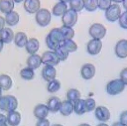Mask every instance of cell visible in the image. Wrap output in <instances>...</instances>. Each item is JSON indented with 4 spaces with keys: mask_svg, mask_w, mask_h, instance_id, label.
I'll return each instance as SVG.
<instances>
[{
    "mask_svg": "<svg viewBox=\"0 0 127 126\" xmlns=\"http://www.w3.org/2000/svg\"><path fill=\"white\" fill-rule=\"evenodd\" d=\"M13 81L8 74H0V88L2 90H9L12 87Z\"/></svg>",
    "mask_w": 127,
    "mask_h": 126,
    "instance_id": "25",
    "label": "cell"
},
{
    "mask_svg": "<svg viewBox=\"0 0 127 126\" xmlns=\"http://www.w3.org/2000/svg\"><path fill=\"white\" fill-rule=\"evenodd\" d=\"M51 126H64V125L59 124V123H56V124H53V125H51Z\"/></svg>",
    "mask_w": 127,
    "mask_h": 126,
    "instance_id": "53",
    "label": "cell"
},
{
    "mask_svg": "<svg viewBox=\"0 0 127 126\" xmlns=\"http://www.w3.org/2000/svg\"><path fill=\"white\" fill-rule=\"evenodd\" d=\"M69 9L79 12L84 8V0H69Z\"/></svg>",
    "mask_w": 127,
    "mask_h": 126,
    "instance_id": "32",
    "label": "cell"
},
{
    "mask_svg": "<svg viewBox=\"0 0 127 126\" xmlns=\"http://www.w3.org/2000/svg\"><path fill=\"white\" fill-rule=\"evenodd\" d=\"M111 126H124V125H123L122 123H120V122L118 121V122H114V123H113V124H112Z\"/></svg>",
    "mask_w": 127,
    "mask_h": 126,
    "instance_id": "45",
    "label": "cell"
},
{
    "mask_svg": "<svg viewBox=\"0 0 127 126\" xmlns=\"http://www.w3.org/2000/svg\"><path fill=\"white\" fill-rule=\"evenodd\" d=\"M5 18L4 17H2V16H0V32H1V30L3 29V28H5Z\"/></svg>",
    "mask_w": 127,
    "mask_h": 126,
    "instance_id": "43",
    "label": "cell"
},
{
    "mask_svg": "<svg viewBox=\"0 0 127 126\" xmlns=\"http://www.w3.org/2000/svg\"><path fill=\"white\" fill-rule=\"evenodd\" d=\"M67 5L66 3L64 2H58L57 4H55V6L53 7V10H52V13L53 15L55 16H63L66 11H67Z\"/></svg>",
    "mask_w": 127,
    "mask_h": 126,
    "instance_id": "22",
    "label": "cell"
},
{
    "mask_svg": "<svg viewBox=\"0 0 127 126\" xmlns=\"http://www.w3.org/2000/svg\"><path fill=\"white\" fill-rule=\"evenodd\" d=\"M46 45H47V47L50 49V51H56V50L60 47V44L57 43V42H55L54 40H52L48 35H47V37H46Z\"/></svg>",
    "mask_w": 127,
    "mask_h": 126,
    "instance_id": "37",
    "label": "cell"
},
{
    "mask_svg": "<svg viewBox=\"0 0 127 126\" xmlns=\"http://www.w3.org/2000/svg\"><path fill=\"white\" fill-rule=\"evenodd\" d=\"M56 75H57V70L55 68V66H51V65H45L42 69V77L46 80V81H51L56 79Z\"/></svg>",
    "mask_w": 127,
    "mask_h": 126,
    "instance_id": "13",
    "label": "cell"
},
{
    "mask_svg": "<svg viewBox=\"0 0 127 126\" xmlns=\"http://www.w3.org/2000/svg\"><path fill=\"white\" fill-rule=\"evenodd\" d=\"M20 76L25 80H32L35 77V71H34V69L27 66V67H24L21 69Z\"/></svg>",
    "mask_w": 127,
    "mask_h": 126,
    "instance_id": "30",
    "label": "cell"
},
{
    "mask_svg": "<svg viewBox=\"0 0 127 126\" xmlns=\"http://www.w3.org/2000/svg\"><path fill=\"white\" fill-rule=\"evenodd\" d=\"M113 2H115L116 4H118V3H121V2H123V0H112Z\"/></svg>",
    "mask_w": 127,
    "mask_h": 126,
    "instance_id": "49",
    "label": "cell"
},
{
    "mask_svg": "<svg viewBox=\"0 0 127 126\" xmlns=\"http://www.w3.org/2000/svg\"><path fill=\"white\" fill-rule=\"evenodd\" d=\"M73 112L77 115H82L86 112L85 109V104H84V99H78L73 103Z\"/></svg>",
    "mask_w": 127,
    "mask_h": 126,
    "instance_id": "28",
    "label": "cell"
},
{
    "mask_svg": "<svg viewBox=\"0 0 127 126\" xmlns=\"http://www.w3.org/2000/svg\"><path fill=\"white\" fill-rule=\"evenodd\" d=\"M125 88V84L120 78L112 79L106 84V91L110 95H117L121 93Z\"/></svg>",
    "mask_w": 127,
    "mask_h": 126,
    "instance_id": "2",
    "label": "cell"
},
{
    "mask_svg": "<svg viewBox=\"0 0 127 126\" xmlns=\"http://www.w3.org/2000/svg\"><path fill=\"white\" fill-rule=\"evenodd\" d=\"M28 37L27 35L24 33V32H18L17 34H15V37H14V43L17 47L19 48H23L26 46L27 42H28Z\"/></svg>",
    "mask_w": 127,
    "mask_h": 126,
    "instance_id": "23",
    "label": "cell"
},
{
    "mask_svg": "<svg viewBox=\"0 0 127 126\" xmlns=\"http://www.w3.org/2000/svg\"><path fill=\"white\" fill-rule=\"evenodd\" d=\"M88 34L92 39L101 40L106 35V28L100 23H93L88 29Z\"/></svg>",
    "mask_w": 127,
    "mask_h": 126,
    "instance_id": "4",
    "label": "cell"
},
{
    "mask_svg": "<svg viewBox=\"0 0 127 126\" xmlns=\"http://www.w3.org/2000/svg\"><path fill=\"white\" fill-rule=\"evenodd\" d=\"M52 13L45 8H41L35 15V20L37 24L41 27H46L51 23Z\"/></svg>",
    "mask_w": 127,
    "mask_h": 126,
    "instance_id": "3",
    "label": "cell"
},
{
    "mask_svg": "<svg viewBox=\"0 0 127 126\" xmlns=\"http://www.w3.org/2000/svg\"><path fill=\"white\" fill-rule=\"evenodd\" d=\"M118 21H119V25H120L121 28L127 29V11L121 13Z\"/></svg>",
    "mask_w": 127,
    "mask_h": 126,
    "instance_id": "38",
    "label": "cell"
},
{
    "mask_svg": "<svg viewBox=\"0 0 127 126\" xmlns=\"http://www.w3.org/2000/svg\"><path fill=\"white\" fill-rule=\"evenodd\" d=\"M60 46L64 47L68 53H73L77 50V45L73 40H63Z\"/></svg>",
    "mask_w": 127,
    "mask_h": 126,
    "instance_id": "27",
    "label": "cell"
},
{
    "mask_svg": "<svg viewBox=\"0 0 127 126\" xmlns=\"http://www.w3.org/2000/svg\"><path fill=\"white\" fill-rule=\"evenodd\" d=\"M122 4H123V7H124V8L126 9V11H127V0H123Z\"/></svg>",
    "mask_w": 127,
    "mask_h": 126,
    "instance_id": "46",
    "label": "cell"
},
{
    "mask_svg": "<svg viewBox=\"0 0 127 126\" xmlns=\"http://www.w3.org/2000/svg\"><path fill=\"white\" fill-rule=\"evenodd\" d=\"M14 37H15V34L11 28L5 27L0 32V40L4 44H10L14 40Z\"/></svg>",
    "mask_w": 127,
    "mask_h": 126,
    "instance_id": "15",
    "label": "cell"
},
{
    "mask_svg": "<svg viewBox=\"0 0 127 126\" xmlns=\"http://www.w3.org/2000/svg\"><path fill=\"white\" fill-rule=\"evenodd\" d=\"M73 112V103H71L68 100L62 101L61 107H60V113L63 116H69Z\"/></svg>",
    "mask_w": 127,
    "mask_h": 126,
    "instance_id": "20",
    "label": "cell"
},
{
    "mask_svg": "<svg viewBox=\"0 0 127 126\" xmlns=\"http://www.w3.org/2000/svg\"><path fill=\"white\" fill-rule=\"evenodd\" d=\"M97 4L99 9L105 11L112 4V0H97Z\"/></svg>",
    "mask_w": 127,
    "mask_h": 126,
    "instance_id": "39",
    "label": "cell"
},
{
    "mask_svg": "<svg viewBox=\"0 0 127 126\" xmlns=\"http://www.w3.org/2000/svg\"><path fill=\"white\" fill-rule=\"evenodd\" d=\"M24 9L29 14H36L41 9V2L40 0H25Z\"/></svg>",
    "mask_w": 127,
    "mask_h": 126,
    "instance_id": "12",
    "label": "cell"
},
{
    "mask_svg": "<svg viewBox=\"0 0 127 126\" xmlns=\"http://www.w3.org/2000/svg\"><path fill=\"white\" fill-rule=\"evenodd\" d=\"M3 47H4V43L0 40V52H2V50H3Z\"/></svg>",
    "mask_w": 127,
    "mask_h": 126,
    "instance_id": "47",
    "label": "cell"
},
{
    "mask_svg": "<svg viewBox=\"0 0 127 126\" xmlns=\"http://www.w3.org/2000/svg\"><path fill=\"white\" fill-rule=\"evenodd\" d=\"M42 57V63H44L45 65H51V66H56L57 64H59V63L61 62L58 58V56L56 55V53L54 51H47L44 52Z\"/></svg>",
    "mask_w": 127,
    "mask_h": 126,
    "instance_id": "7",
    "label": "cell"
},
{
    "mask_svg": "<svg viewBox=\"0 0 127 126\" xmlns=\"http://www.w3.org/2000/svg\"><path fill=\"white\" fill-rule=\"evenodd\" d=\"M114 52L115 55L120 59L127 58V40H119L115 45Z\"/></svg>",
    "mask_w": 127,
    "mask_h": 126,
    "instance_id": "10",
    "label": "cell"
},
{
    "mask_svg": "<svg viewBox=\"0 0 127 126\" xmlns=\"http://www.w3.org/2000/svg\"><path fill=\"white\" fill-rule=\"evenodd\" d=\"M36 126H51V124L47 118H44V119H38Z\"/></svg>",
    "mask_w": 127,
    "mask_h": 126,
    "instance_id": "42",
    "label": "cell"
},
{
    "mask_svg": "<svg viewBox=\"0 0 127 126\" xmlns=\"http://www.w3.org/2000/svg\"><path fill=\"white\" fill-rule=\"evenodd\" d=\"M1 96H2V89L0 88V97H1Z\"/></svg>",
    "mask_w": 127,
    "mask_h": 126,
    "instance_id": "55",
    "label": "cell"
},
{
    "mask_svg": "<svg viewBox=\"0 0 127 126\" xmlns=\"http://www.w3.org/2000/svg\"><path fill=\"white\" fill-rule=\"evenodd\" d=\"M60 31L64 40H72V38L74 37V30L71 27H66L63 25L60 28Z\"/></svg>",
    "mask_w": 127,
    "mask_h": 126,
    "instance_id": "26",
    "label": "cell"
},
{
    "mask_svg": "<svg viewBox=\"0 0 127 126\" xmlns=\"http://www.w3.org/2000/svg\"><path fill=\"white\" fill-rule=\"evenodd\" d=\"M66 100L70 101L71 103H74L78 99H80V92L76 88H70L66 92Z\"/></svg>",
    "mask_w": 127,
    "mask_h": 126,
    "instance_id": "29",
    "label": "cell"
},
{
    "mask_svg": "<svg viewBox=\"0 0 127 126\" xmlns=\"http://www.w3.org/2000/svg\"><path fill=\"white\" fill-rule=\"evenodd\" d=\"M39 48H40V42L36 38L29 39L28 42H27V44H26V46H25L26 52L28 54H30V55L37 54V52L39 51Z\"/></svg>",
    "mask_w": 127,
    "mask_h": 126,
    "instance_id": "16",
    "label": "cell"
},
{
    "mask_svg": "<svg viewBox=\"0 0 127 126\" xmlns=\"http://www.w3.org/2000/svg\"><path fill=\"white\" fill-rule=\"evenodd\" d=\"M61 2H64V3H67V2H69V0H60Z\"/></svg>",
    "mask_w": 127,
    "mask_h": 126,
    "instance_id": "54",
    "label": "cell"
},
{
    "mask_svg": "<svg viewBox=\"0 0 127 126\" xmlns=\"http://www.w3.org/2000/svg\"><path fill=\"white\" fill-rule=\"evenodd\" d=\"M5 122H7V116L0 113V123H5Z\"/></svg>",
    "mask_w": 127,
    "mask_h": 126,
    "instance_id": "44",
    "label": "cell"
},
{
    "mask_svg": "<svg viewBox=\"0 0 127 126\" xmlns=\"http://www.w3.org/2000/svg\"><path fill=\"white\" fill-rule=\"evenodd\" d=\"M84 104H85V109L86 112H91L96 108V102L93 98H86L84 99Z\"/></svg>",
    "mask_w": 127,
    "mask_h": 126,
    "instance_id": "36",
    "label": "cell"
},
{
    "mask_svg": "<svg viewBox=\"0 0 127 126\" xmlns=\"http://www.w3.org/2000/svg\"><path fill=\"white\" fill-rule=\"evenodd\" d=\"M34 116L38 119H44L47 118V116L49 115V108L47 106V104H37L34 108Z\"/></svg>",
    "mask_w": 127,
    "mask_h": 126,
    "instance_id": "14",
    "label": "cell"
},
{
    "mask_svg": "<svg viewBox=\"0 0 127 126\" xmlns=\"http://www.w3.org/2000/svg\"><path fill=\"white\" fill-rule=\"evenodd\" d=\"M94 115L96 117L97 120H99L102 123L107 122L110 119V111L107 107L105 106H96V108L94 109Z\"/></svg>",
    "mask_w": 127,
    "mask_h": 126,
    "instance_id": "9",
    "label": "cell"
},
{
    "mask_svg": "<svg viewBox=\"0 0 127 126\" xmlns=\"http://www.w3.org/2000/svg\"><path fill=\"white\" fill-rule=\"evenodd\" d=\"M60 88H61V82H60V80L54 79V80H51V81L48 82L47 90H48L49 92H51V93L57 92Z\"/></svg>",
    "mask_w": 127,
    "mask_h": 126,
    "instance_id": "33",
    "label": "cell"
},
{
    "mask_svg": "<svg viewBox=\"0 0 127 126\" xmlns=\"http://www.w3.org/2000/svg\"><path fill=\"white\" fill-rule=\"evenodd\" d=\"M18 107V100L13 95H2L0 97V110L11 112L15 111Z\"/></svg>",
    "mask_w": 127,
    "mask_h": 126,
    "instance_id": "1",
    "label": "cell"
},
{
    "mask_svg": "<svg viewBox=\"0 0 127 126\" xmlns=\"http://www.w3.org/2000/svg\"><path fill=\"white\" fill-rule=\"evenodd\" d=\"M98 8L97 0H84V9L88 12H93Z\"/></svg>",
    "mask_w": 127,
    "mask_h": 126,
    "instance_id": "35",
    "label": "cell"
},
{
    "mask_svg": "<svg viewBox=\"0 0 127 126\" xmlns=\"http://www.w3.org/2000/svg\"><path fill=\"white\" fill-rule=\"evenodd\" d=\"M42 64V57L35 54V55H30L27 59V66L32 68V69H37L40 67Z\"/></svg>",
    "mask_w": 127,
    "mask_h": 126,
    "instance_id": "17",
    "label": "cell"
},
{
    "mask_svg": "<svg viewBox=\"0 0 127 126\" xmlns=\"http://www.w3.org/2000/svg\"><path fill=\"white\" fill-rule=\"evenodd\" d=\"M96 126H109V125L106 124V123H99V124H97Z\"/></svg>",
    "mask_w": 127,
    "mask_h": 126,
    "instance_id": "48",
    "label": "cell"
},
{
    "mask_svg": "<svg viewBox=\"0 0 127 126\" xmlns=\"http://www.w3.org/2000/svg\"><path fill=\"white\" fill-rule=\"evenodd\" d=\"M15 2L13 0H0V11L4 14L14 11Z\"/></svg>",
    "mask_w": 127,
    "mask_h": 126,
    "instance_id": "24",
    "label": "cell"
},
{
    "mask_svg": "<svg viewBox=\"0 0 127 126\" xmlns=\"http://www.w3.org/2000/svg\"><path fill=\"white\" fill-rule=\"evenodd\" d=\"M77 19H78L77 12H75L71 9H67V11L62 16V22H63L64 26L71 27V28L76 24Z\"/></svg>",
    "mask_w": 127,
    "mask_h": 126,
    "instance_id": "6",
    "label": "cell"
},
{
    "mask_svg": "<svg viewBox=\"0 0 127 126\" xmlns=\"http://www.w3.org/2000/svg\"><path fill=\"white\" fill-rule=\"evenodd\" d=\"M6 116H7V123L10 126H18L19 123L21 122V114L16 110L8 112Z\"/></svg>",
    "mask_w": 127,
    "mask_h": 126,
    "instance_id": "19",
    "label": "cell"
},
{
    "mask_svg": "<svg viewBox=\"0 0 127 126\" xmlns=\"http://www.w3.org/2000/svg\"><path fill=\"white\" fill-rule=\"evenodd\" d=\"M95 66L92 63H84L80 68V75L83 79H91L95 74Z\"/></svg>",
    "mask_w": 127,
    "mask_h": 126,
    "instance_id": "11",
    "label": "cell"
},
{
    "mask_svg": "<svg viewBox=\"0 0 127 126\" xmlns=\"http://www.w3.org/2000/svg\"><path fill=\"white\" fill-rule=\"evenodd\" d=\"M0 126H8V123L5 122V123H0Z\"/></svg>",
    "mask_w": 127,
    "mask_h": 126,
    "instance_id": "52",
    "label": "cell"
},
{
    "mask_svg": "<svg viewBox=\"0 0 127 126\" xmlns=\"http://www.w3.org/2000/svg\"><path fill=\"white\" fill-rule=\"evenodd\" d=\"M48 36H49L52 40H54L55 42H57V43H59V44H61V42L64 40V39H63V36H62V34H61V31H60V28H53V29L50 31V33L48 34Z\"/></svg>",
    "mask_w": 127,
    "mask_h": 126,
    "instance_id": "31",
    "label": "cell"
},
{
    "mask_svg": "<svg viewBox=\"0 0 127 126\" xmlns=\"http://www.w3.org/2000/svg\"><path fill=\"white\" fill-rule=\"evenodd\" d=\"M121 15V8L118 4H111L106 10H105V18L109 22H115L119 20V17Z\"/></svg>",
    "mask_w": 127,
    "mask_h": 126,
    "instance_id": "5",
    "label": "cell"
},
{
    "mask_svg": "<svg viewBox=\"0 0 127 126\" xmlns=\"http://www.w3.org/2000/svg\"><path fill=\"white\" fill-rule=\"evenodd\" d=\"M61 104H62V101L57 96L50 97L49 100H48V102H47V106L49 108V111L50 112H53V113H56V112L60 111Z\"/></svg>",
    "mask_w": 127,
    "mask_h": 126,
    "instance_id": "18",
    "label": "cell"
},
{
    "mask_svg": "<svg viewBox=\"0 0 127 126\" xmlns=\"http://www.w3.org/2000/svg\"><path fill=\"white\" fill-rule=\"evenodd\" d=\"M55 53H56V55L58 56V58H59V60L60 61H65L67 58H68V52L64 48V47H62V46H60L56 51H54Z\"/></svg>",
    "mask_w": 127,
    "mask_h": 126,
    "instance_id": "34",
    "label": "cell"
},
{
    "mask_svg": "<svg viewBox=\"0 0 127 126\" xmlns=\"http://www.w3.org/2000/svg\"><path fill=\"white\" fill-rule=\"evenodd\" d=\"M19 20H20V16L16 11L9 12L5 15V23L8 26H16L19 23Z\"/></svg>",
    "mask_w": 127,
    "mask_h": 126,
    "instance_id": "21",
    "label": "cell"
},
{
    "mask_svg": "<svg viewBox=\"0 0 127 126\" xmlns=\"http://www.w3.org/2000/svg\"><path fill=\"white\" fill-rule=\"evenodd\" d=\"M78 126H90V125L87 124V123H81V124H79Z\"/></svg>",
    "mask_w": 127,
    "mask_h": 126,
    "instance_id": "51",
    "label": "cell"
},
{
    "mask_svg": "<svg viewBox=\"0 0 127 126\" xmlns=\"http://www.w3.org/2000/svg\"><path fill=\"white\" fill-rule=\"evenodd\" d=\"M120 79L123 81L125 85H127V67L123 68L120 72Z\"/></svg>",
    "mask_w": 127,
    "mask_h": 126,
    "instance_id": "41",
    "label": "cell"
},
{
    "mask_svg": "<svg viewBox=\"0 0 127 126\" xmlns=\"http://www.w3.org/2000/svg\"><path fill=\"white\" fill-rule=\"evenodd\" d=\"M102 49V42L101 40H96V39H91L90 41H88V43L86 44V51L89 55L91 56H95L98 55L100 53Z\"/></svg>",
    "mask_w": 127,
    "mask_h": 126,
    "instance_id": "8",
    "label": "cell"
},
{
    "mask_svg": "<svg viewBox=\"0 0 127 126\" xmlns=\"http://www.w3.org/2000/svg\"><path fill=\"white\" fill-rule=\"evenodd\" d=\"M15 3H21V2H24L25 0H13Z\"/></svg>",
    "mask_w": 127,
    "mask_h": 126,
    "instance_id": "50",
    "label": "cell"
},
{
    "mask_svg": "<svg viewBox=\"0 0 127 126\" xmlns=\"http://www.w3.org/2000/svg\"><path fill=\"white\" fill-rule=\"evenodd\" d=\"M119 122L122 123L124 126H127V110L121 112L119 116Z\"/></svg>",
    "mask_w": 127,
    "mask_h": 126,
    "instance_id": "40",
    "label": "cell"
}]
</instances>
